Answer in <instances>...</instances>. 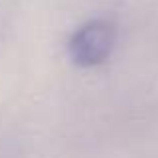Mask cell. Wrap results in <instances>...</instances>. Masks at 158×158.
<instances>
[{"label": "cell", "instance_id": "obj_1", "mask_svg": "<svg viewBox=\"0 0 158 158\" xmlns=\"http://www.w3.org/2000/svg\"><path fill=\"white\" fill-rule=\"evenodd\" d=\"M116 30L106 20H92L80 26L68 42V54L78 66H98L110 56Z\"/></svg>", "mask_w": 158, "mask_h": 158}]
</instances>
